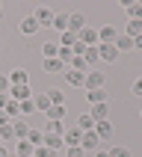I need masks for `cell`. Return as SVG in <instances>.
Segmentation results:
<instances>
[{
  "label": "cell",
  "mask_w": 142,
  "mask_h": 157,
  "mask_svg": "<svg viewBox=\"0 0 142 157\" xmlns=\"http://www.w3.org/2000/svg\"><path fill=\"white\" fill-rule=\"evenodd\" d=\"M104 83H106V74L101 68H89L86 71V80H83V89L86 92H92V89H104Z\"/></svg>",
  "instance_id": "cell-1"
},
{
  "label": "cell",
  "mask_w": 142,
  "mask_h": 157,
  "mask_svg": "<svg viewBox=\"0 0 142 157\" xmlns=\"http://www.w3.org/2000/svg\"><path fill=\"white\" fill-rule=\"evenodd\" d=\"M77 42L86 44V48H98V27H89V24H86V27L77 33Z\"/></svg>",
  "instance_id": "cell-2"
},
{
  "label": "cell",
  "mask_w": 142,
  "mask_h": 157,
  "mask_svg": "<svg viewBox=\"0 0 142 157\" xmlns=\"http://www.w3.org/2000/svg\"><path fill=\"white\" fill-rule=\"evenodd\" d=\"M115 39H118V30L113 24L98 27V44H115Z\"/></svg>",
  "instance_id": "cell-3"
},
{
  "label": "cell",
  "mask_w": 142,
  "mask_h": 157,
  "mask_svg": "<svg viewBox=\"0 0 142 157\" xmlns=\"http://www.w3.org/2000/svg\"><path fill=\"white\" fill-rule=\"evenodd\" d=\"M39 30H42V27H39V21H36L33 15H27V18L18 21V33H21V36H36Z\"/></svg>",
  "instance_id": "cell-4"
},
{
  "label": "cell",
  "mask_w": 142,
  "mask_h": 157,
  "mask_svg": "<svg viewBox=\"0 0 142 157\" xmlns=\"http://www.w3.org/2000/svg\"><path fill=\"white\" fill-rule=\"evenodd\" d=\"M53 15H56V12H53L50 6H36V12H33V18L39 21V27H50L53 24Z\"/></svg>",
  "instance_id": "cell-5"
},
{
  "label": "cell",
  "mask_w": 142,
  "mask_h": 157,
  "mask_svg": "<svg viewBox=\"0 0 142 157\" xmlns=\"http://www.w3.org/2000/svg\"><path fill=\"white\" fill-rule=\"evenodd\" d=\"M98 145H101V140H98V133H95V131H86V133H83V140H80V148L86 151V154L98 151Z\"/></svg>",
  "instance_id": "cell-6"
},
{
  "label": "cell",
  "mask_w": 142,
  "mask_h": 157,
  "mask_svg": "<svg viewBox=\"0 0 142 157\" xmlns=\"http://www.w3.org/2000/svg\"><path fill=\"white\" fill-rule=\"evenodd\" d=\"M98 59L101 62H115L118 59V48L115 44H98Z\"/></svg>",
  "instance_id": "cell-7"
},
{
  "label": "cell",
  "mask_w": 142,
  "mask_h": 157,
  "mask_svg": "<svg viewBox=\"0 0 142 157\" xmlns=\"http://www.w3.org/2000/svg\"><path fill=\"white\" fill-rule=\"evenodd\" d=\"M62 77H65V83H68L71 89H83V80H86V74H83V71H71V68H65V71H62Z\"/></svg>",
  "instance_id": "cell-8"
},
{
  "label": "cell",
  "mask_w": 142,
  "mask_h": 157,
  "mask_svg": "<svg viewBox=\"0 0 142 157\" xmlns=\"http://www.w3.org/2000/svg\"><path fill=\"white\" fill-rule=\"evenodd\" d=\"M9 98H12V101H18V104H21V101H30V98H33L30 83H27V86H9Z\"/></svg>",
  "instance_id": "cell-9"
},
{
  "label": "cell",
  "mask_w": 142,
  "mask_h": 157,
  "mask_svg": "<svg viewBox=\"0 0 142 157\" xmlns=\"http://www.w3.org/2000/svg\"><path fill=\"white\" fill-rule=\"evenodd\" d=\"M80 140H83V131L80 128H65V133H62V142H65V148H71V145H80Z\"/></svg>",
  "instance_id": "cell-10"
},
{
  "label": "cell",
  "mask_w": 142,
  "mask_h": 157,
  "mask_svg": "<svg viewBox=\"0 0 142 157\" xmlns=\"http://www.w3.org/2000/svg\"><path fill=\"white\" fill-rule=\"evenodd\" d=\"M6 77H9V86H27V83H30V74H27L24 68H12Z\"/></svg>",
  "instance_id": "cell-11"
},
{
  "label": "cell",
  "mask_w": 142,
  "mask_h": 157,
  "mask_svg": "<svg viewBox=\"0 0 142 157\" xmlns=\"http://www.w3.org/2000/svg\"><path fill=\"white\" fill-rule=\"evenodd\" d=\"M86 27V15L83 12H68V30L71 33H80Z\"/></svg>",
  "instance_id": "cell-12"
},
{
  "label": "cell",
  "mask_w": 142,
  "mask_h": 157,
  "mask_svg": "<svg viewBox=\"0 0 142 157\" xmlns=\"http://www.w3.org/2000/svg\"><path fill=\"white\" fill-rule=\"evenodd\" d=\"M95 133H98V140H101V142H104V140H113V124H110V119L95 122Z\"/></svg>",
  "instance_id": "cell-13"
},
{
  "label": "cell",
  "mask_w": 142,
  "mask_h": 157,
  "mask_svg": "<svg viewBox=\"0 0 142 157\" xmlns=\"http://www.w3.org/2000/svg\"><path fill=\"white\" fill-rule=\"evenodd\" d=\"M12 131H15V142L18 140H27V133H30V122H27V119H15V122H12Z\"/></svg>",
  "instance_id": "cell-14"
},
{
  "label": "cell",
  "mask_w": 142,
  "mask_h": 157,
  "mask_svg": "<svg viewBox=\"0 0 142 157\" xmlns=\"http://www.w3.org/2000/svg\"><path fill=\"white\" fill-rule=\"evenodd\" d=\"M50 27L56 30V33H68V12H56Z\"/></svg>",
  "instance_id": "cell-15"
},
{
  "label": "cell",
  "mask_w": 142,
  "mask_h": 157,
  "mask_svg": "<svg viewBox=\"0 0 142 157\" xmlns=\"http://www.w3.org/2000/svg\"><path fill=\"white\" fill-rule=\"evenodd\" d=\"M33 104H36V113H47V110H50V98H47V92L33 95Z\"/></svg>",
  "instance_id": "cell-16"
},
{
  "label": "cell",
  "mask_w": 142,
  "mask_h": 157,
  "mask_svg": "<svg viewBox=\"0 0 142 157\" xmlns=\"http://www.w3.org/2000/svg\"><path fill=\"white\" fill-rule=\"evenodd\" d=\"M42 145H47L50 151H59V148H65L62 136H56V133H44V142H42Z\"/></svg>",
  "instance_id": "cell-17"
},
{
  "label": "cell",
  "mask_w": 142,
  "mask_h": 157,
  "mask_svg": "<svg viewBox=\"0 0 142 157\" xmlns=\"http://www.w3.org/2000/svg\"><path fill=\"white\" fill-rule=\"evenodd\" d=\"M89 116H92L95 122H104L106 116H110V107H106V104H92V110H89Z\"/></svg>",
  "instance_id": "cell-18"
},
{
  "label": "cell",
  "mask_w": 142,
  "mask_h": 157,
  "mask_svg": "<svg viewBox=\"0 0 142 157\" xmlns=\"http://www.w3.org/2000/svg\"><path fill=\"white\" fill-rule=\"evenodd\" d=\"M74 128H80L83 133H86V131H95V119H92L89 113H83V116H77V124H74Z\"/></svg>",
  "instance_id": "cell-19"
},
{
  "label": "cell",
  "mask_w": 142,
  "mask_h": 157,
  "mask_svg": "<svg viewBox=\"0 0 142 157\" xmlns=\"http://www.w3.org/2000/svg\"><path fill=\"white\" fill-rule=\"evenodd\" d=\"M86 101L89 104H106V89H92V92H86Z\"/></svg>",
  "instance_id": "cell-20"
},
{
  "label": "cell",
  "mask_w": 142,
  "mask_h": 157,
  "mask_svg": "<svg viewBox=\"0 0 142 157\" xmlns=\"http://www.w3.org/2000/svg\"><path fill=\"white\" fill-rule=\"evenodd\" d=\"M124 9H127L130 21H142V3H130V0H124Z\"/></svg>",
  "instance_id": "cell-21"
},
{
  "label": "cell",
  "mask_w": 142,
  "mask_h": 157,
  "mask_svg": "<svg viewBox=\"0 0 142 157\" xmlns=\"http://www.w3.org/2000/svg\"><path fill=\"white\" fill-rule=\"evenodd\" d=\"M12 154H18V157H33V145H30L27 140H18V142H15V151H12Z\"/></svg>",
  "instance_id": "cell-22"
},
{
  "label": "cell",
  "mask_w": 142,
  "mask_h": 157,
  "mask_svg": "<svg viewBox=\"0 0 142 157\" xmlns=\"http://www.w3.org/2000/svg\"><path fill=\"white\" fill-rule=\"evenodd\" d=\"M44 71H47V74H62V71H65V65L53 56V59H44Z\"/></svg>",
  "instance_id": "cell-23"
},
{
  "label": "cell",
  "mask_w": 142,
  "mask_h": 157,
  "mask_svg": "<svg viewBox=\"0 0 142 157\" xmlns=\"http://www.w3.org/2000/svg\"><path fill=\"white\" fill-rule=\"evenodd\" d=\"M27 142H30V145H42L44 142V131H39V128H30V133H27Z\"/></svg>",
  "instance_id": "cell-24"
},
{
  "label": "cell",
  "mask_w": 142,
  "mask_h": 157,
  "mask_svg": "<svg viewBox=\"0 0 142 157\" xmlns=\"http://www.w3.org/2000/svg\"><path fill=\"white\" fill-rule=\"evenodd\" d=\"M47 98H50V107H65V95H62V89H47Z\"/></svg>",
  "instance_id": "cell-25"
},
{
  "label": "cell",
  "mask_w": 142,
  "mask_h": 157,
  "mask_svg": "<svg viewBox=\"0 0 142 157\" xmlns=\"http://www.w3.org/2000/svg\"><path fill=\"white\" fill-rule=\"evenodd\" d=\"M3 110H6V116L12 119V122H15V119H21V104H18V101H12V98H9V104L3 107Z\"/></svg>",
  "instance_id": "cell-26"
},
{
  "label": "cell",
  "mask_w": 142,
  "mask_h": 157,
  "mask_svg": "<svg viewBox=\"0 0 142 157\" xmlns=\"http://www.w3.org/2000/svg\"><path fill=\"white\" fill-rule=\"evenodd\" d=\"M56 53H59V44H56V42H44L42 44V56H44V59H53Z\"/></svg>",
  "instance_id": "cell-27"
},
{
  "label": "cell",
  "mask_w": 142,
  "mask_h": 157,
  "mask_svg": "<svg viewBox=\"0 0 142 157\" xmlns=\"http://www.w3.org/2000/svg\"><path fill=\"white\" fill-rule=\"evenodd\" d=\"M77 44V33H59V48H74Z\"/></svg>",
  "instance_id": "cell-28"
},
{
  "label": "cell",
  "mask_w": 142,
  "mask_h": 157,
  "mask_svg": "<svg viewBox=\"0 0 142 157\" xmlns=\"http://www.w3.org/2000/svg\"><path fill=\"white\" fill-rule=\"evenodd\" d=\"M115 48H118V53H121V51H133V39L121 33L118 39H115Z\"/></svg>",
  "instance_id": "cell-29"
},
{
  "label": "cell",
  "mask_w": 142,
  "mask_h": 157,
  "mask_svg": "<svg viewBox=\"0 0 142 157\" xmlns=\"http://www.w3.org/2000/svg\"><path fill=\"white\" fill-rule=\"evenodd\" d=\"M124 36H130V39L142 36V21H127V30H124Z\"/></svg>",
  "instance_id": "cell-30"
},
{
  "label": "cell",
  "mask_w": 142,
  "mask_h": 157,
  "mask_svg": "<svg viewBox=\"0 0 142 157\" xmlns=\"http://www.w3.org/2000/svg\"><path fill=\"white\" fill-rule=\"evenodd\" d=\"M3 142H15V131H12V124H3L0 128V145Z\"/></svg>",
  "instance_id": "cell-31"
},
{
  "label": "cell",
  "mask_w": 142,
  "mask_h": 157,
  "mask_svg": "<svg viewBox=\"0 0 142 157\" xmlns=\"http://www.w3.org/2000/svg\"><path fill=\"white\" fill-rule=\"evenodd\" d=\"M44 116H47L50 122H62V119H65V107H50Z\"/></svg>",
  "instance_id": "cell-32"
},
{
  "label": "cell",
  "mask_w": 142,
  "mask_h": 157,
  "mask_svg": "<svg viewBox=\"0 0 142 157\" xmlns=\"http://www.w3.org/2000/svg\"><path fill=\"white\" fill-rule=\"evenodd\" d=\"M68 68H71V71H83V74H86L89 65H86V59H83V56H74V59L68 62Z\"/></svg>",
  "instance_id": "cell-33"
},
{
  "label": "cell",
  "mask_w": 142,
  "mask_h": 157,
  "mask_svg": "<svg viewBox=\"0 0 142 157\" xmlns=\"http://www.w3.org/2000/svg\"><path fill=\"white\" fill-rule=\"evenodd\" d=\"M44 133H56V136H62V133H65V122H47Z\"/></svg>",
  "instance_id": "cell-34"
},
{
  "label": "cell",
  "mask_w": 142,
  "mask_h": 157,
  "mask_svg": "<svg viewBox=\"0 0 142 157\" xmlns=\"http://www.w3.org/2000/svg\"><path fill=\"white\" fill-rule=\"evenodd\" d=\"M56 59H59L62 65H65V68H68V62L74 59V53H71V48H59V53H56Z\"/></svg>",
  "instance_id": "cell-35"
},
{
  "label": "cell",
  "mask_w": 142,
  "mask_h": 157,
  "mask_svg": "<svg viewBox=\"0 0 142 157\" xmlns=\"http://www.w3.org/2000/svg\"><path fill=\"white\" fill-rule=\"evenodd\" d=\"M106 154H110V157H133V154H130V148H124V145H113Z\"/></svg>",
  "instance_id": "cell-36"
},
{
  "label": "cell",
  "mask_w": 142,
  "mask_h": 157,
  "mask_svg": "<svg viewBox=\"0 0 142 157\" xmlns=\"http://www.w3.org/2000/svg\"><path fill=\"white\" fill-rule=\"evenodd\" d=\"M33 157H56V151H50L47 145H36V148H33Z\"/></svg>",
  "instance_id": "cell-37"
},
{
  "label": "cell",
  "mask_w": 142,
  "mask_h": 157,
  "mask_svg": "<svg viewBox=\"0 0 142 157\" xmlns=\"http://www.w3.org/2000/svg\"><path fill=\"white\" fill-rule=\"evenodd\" d=\"M33 113H36L33 98H30V101H21V119H24V116H33Z\"/></svg>",
  "instance_id": "cell-38"
},
{
  "label": "cell",
  "mask_w": 142,
  "mask_h": 157,
  "mask_svg": "<svg viewBox=\"0 0 142 157\" xmlns=\"http://www.w3.org/2000/svg\"><path fill=\"white\" fill-rule=\"evenodd\" d=\"M65 157H86V151L80 145H71V148H65Z\"/></svg>",
  "instance_id": "cell-39"
},
{
  "label": "cell",
  "mask_w": 142,
  "mask_h": 157,
  "mask_svg": "<svg viewBox=\"0 0 142 157\" xmlns=\"http://www.w3.org/2000/svg\"><path fill=\"white\" fill-rule=\"evenodd\" d=\"M130 95L142 98V77H136V80H133V86H130Z\"/></svg>",
  "instance_id": "cell-40"
},
{
  "label": "cell",
  "mask_w": 142,
  "mask_h": 157,
  "mask_svg": "<svg viewBox=\"0 0 142 157\" xmlns=\"http://www.w3.org/2000/svg\"><path fill=\"white\" fill-rule=\"evenodd\" d=\"M0 92L9 95V77H6V74H0Z\"/></svg>",
  "instance_id": "cell-41"
},
{
  "label": "cell",
  "mask_w": 142,
  "mask_h": 157,
  "mask_svg": "<svg viewBox=\"0 0 142 157\" xmlns=\"http://www.w3.org/2000/svg\"><path fill=\"white\" fill-rule=\"evenodd\" d=\"M3 124H12V119L6 116V110H0V128H3Z\"/></svg>",
  "instance_id": "cell-42"
},
{
  "label": "cell",
  "mask_w": 142,
  "mask_h": 157,
  "mask_svg": "<svg viewBox=\"0 0 142 157\" xmlns=\"http://www.w3.org/2000/svg\"><path fill=\"white\" fill-rule=\"evenodd\" d=\"M133 51H142V36H136V39H133Z\"/></svg>",
  "instance_id": "cell-43"
},
{
  "label": "cell",
  "mask_w": 142,
  "mask_h": 157,
  "mask_svg": "<svg viewBox=\"0 0 142 157\" xmlns=\"http://www.w3.org/2000/svg\"><path fill=\"white\" fill-rule=\"evenodd\" d=\"M6 104H9V95H3V92H0V110H3Z\"/></svg>",
  "instance_id": "cell-44"
},
{
  "label": "cell",
  "mask_w": 142,
  "mask_h": 157,
  "mask_svg": "<svg viewBox=\"0 0 142 157\" xmlns=\"http://www.w3.org/2000/svg\"><path fill=\"white\" fill-rule=\"evenodd\" d=\"M92 157H110V154H106V151H101V148H98V151H92Z\"/></svg>",
  "instance_id": "cell-45"
},
{
  "label": "cell",
  "mask_w": 142,
  "mask_h": 157,
  "mask_svg": "<svg viewBox=\"0 0 142 157\" xmlns=\"http://www.w3.org/2000/svg\"><path fill=\"white\" fill-rule=\"evenodd\" d=\"M0 157H9V151H6V145H0Z\"/></svg>",
  "instance_id": "cell-46"
},
{
  "label": "cell",
  "mask_w": 142,
  "mask_h": 157,
  "mask_svg": "<svg viewBox=\"0 0 142 157\" xmlns=\"http://www.w3.org/2000/svg\"><path fill=\"white\" fill-rule=\"evenodd\" d=\"M0 15H3V6H0Z\"/></svg>",
  "instance_id": "cell-47"
},
{
  "label": "cell",
  "mask_w": 142,
  "mask_h": 157,
  "mask_svg": "<svg viewBox=\"0 0 142 157\" xmlns=\"http://www.w3.org/2000/svg\"><path fill=\"white\" fill-rule=\"evenodd\" d=\"M0 51H3V42H0Z\"/></svg>",
  "instance_id": "cell-48"
},
{
  "label": "cell",
  "mask_w": 142,
  "mask_h": 157,
  "mask_svg": "<svg viewBox=\"0 0 142 157\" xmlns=\"http://www.w3.org/2000/svg\"><path fill=\"white\" fill-rule=\"evenodd\" d=\"M9 157H18V154H9Z\"/></svg>",
  "instance_id": "cell-49"
},
{
  "label": "cell",
  "mask_w": 142,
  "mask_h": 157,
  "mask_svg": "<svg viewBox=\"0 0 142 157\" xmlns=\"http://www.w3.org/2000/svg\"><path fill=\"white\" fill-rule=\"evenodd\" d=\"M139 119H142V113H139Z\"/></svg>",
  "instance_id": "cell-50"
}]
</instances>
